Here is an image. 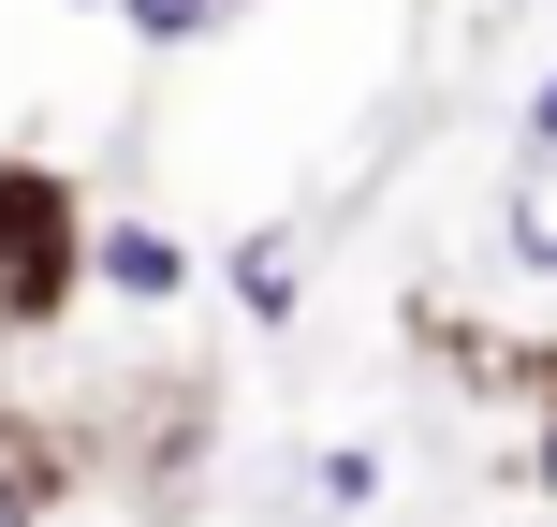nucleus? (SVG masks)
Returning <instances> with one entry per match:
<instances>
[{"instance_id":"1","label":"nucleus","mask_w":557,"mask_h":527,"mask_svg":"<svg viewBox=\"0 0 557 527\" xmlns=\"http://www.w3.org/2000/svg\"><path fill=\"white\" fill-rule=\"evenodd\" d=\"M88 221H103V205H88L59 162L0 147V337L74 323V293H88Z\"/></svg>"},{"instance_id":"2","label":"nucleus","mask_w":557,"mask_h":527,"mask_svg":"<svg viewBox=\"0 0 557 527\" xmlns=\"http://www.w3.org/2000/svg\"><path fill=\"white\" fill-rule=\"evenodd\" d=\"M88 293H117V308H176V293H191V235H162L147 205L88 221Z\"/></svg>"},{"instance_id":"3","label":"nucleus","mask_w":557,"mask_h":527,"mask_svg":"<svg viewBox=\"0 0 557 527\" xmlns=\"http://www.w3.org/2000/svg\"><path fill=\"white\" fill-rule=\"evenodd\" d=\"M221 293H235V308H250V323L278 337V323L308 308V235H294V221H250V235L221 250Z\"/></svg>"},{"instance_id":"4","label":"nucleus","mask_w":557,"mask_h":527,"mask_svg":"<svg viewBox=\"0 0 557 527\" xmlns=\"http://www.w3.org/2000/svg\"><path fill=\"white\" fill-rule=\"evenodd\" d=\"M235 15H250V0H117V29H133L147 59H176V45H221Z\"/></svg>"},{"instance_id":"5","label":"nucleus","mask_w":557,"mask_h":527,"mask_svg":"<svg viewBox=\"0 0 557 527\" xmlns=\"http://www.w3.org/2000/svg\"><path fill=\"white\" fill-rule=\"evenodd\" d=\"M499 235H513V264H529V278H557V191H543V176H513Z\"/></svg>"},{"instance_id":"6","label":"nucleus","mask_w":557,"mask_h":527,"mask_svg":"<svg viewBox=\"0 0 557 527\" xmlns=\"http://www.w3.org/2000/svg\"><path fill=\"white\" fill-rule=\"evenodd\" d=\"M308 484H323V513H367V499H382V440H337Z\"/></svg>"},{"instance_id":"7","label":"nucleus","mask_w":557,"mask_h":527,"mask_svg":"<svg viewBox=\"0 0 557 527\" xmlns=\"http://www.w3.org/2000/svg\"><path fill=\"white\" fill-rule=\"evenodd\" d=\"M513 162H529V176H557V74L513 103Z\"/></svg>"},{"instance_id":"8","label":"nucleus","mask_w":557,"mask_h":527,"mask_svg":"<svg viewBox=\"0 0 557 527\" xmlns=\"http://www.w3.org/2000/svg\"><path fill=\"white\" fill-rule=\"evenodd\" d=\"M529 499H557V381L529 396Z\"/></svg>"},{"instance_id":"9","label":"nucleus","mask_w":557,"mask_h":527,"mask_svg":"<svg viewBox=\"0 0 557 527\" xmlns=\"http://www.w3.org/2000/svg\"><path fill=\"white\" fill-rule=\"evenodd\" d=\"M74 15H117V0H74Z\"/></svg>"}]
</instances>
